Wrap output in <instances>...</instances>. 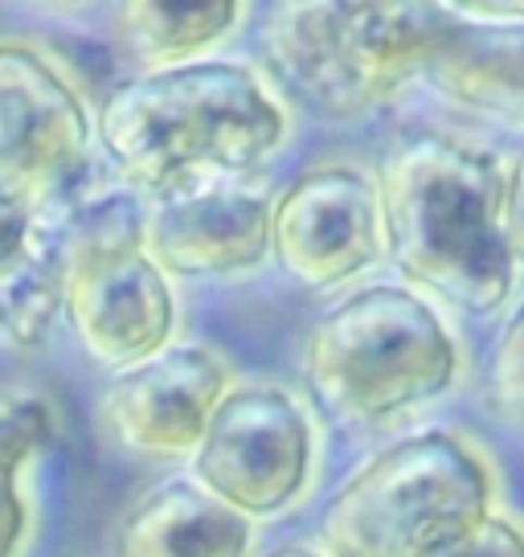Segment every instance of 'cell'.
<instances>
[{"mask_svg":"<svg viewBox=\"0 0 524 557\" xmlns=\"http://www.w3.org/2000/svg\"><path fill=\"white\" fill-rule=\"evenodd\" d=\"M95 123L71 78L34 46L0 41V189L41 209L90 160Z\"/></svg>","mask_w":524,"mask_h":557,"instance_id":"8","label":"cell"},{"mask_svg":"<svg viewBox=\"0 0 524 557\" xmlns=\"http://www.w3.org/2000/svg\"><path fill=\"white\" fill-rule=\"evenodd\" d=\"M250 517L192 480L144 492L115 533V557H250Z\"/></svg>","mask_w":524,"mask_h":557,"instance_id":"12","label":"cell"},{"mask_svg":"<svg viewBox=\"0 0 524 557\" xmlns=\"http://www.w3.org/2000/svg\"><path fill=\"white\" fill-rule=\"evenodd\" d=\"M435 557H524V524L496 508L491 517L475 524L472 533L451 541Z\"/></svg>","mask_w":524,"mask_h":557,"instance_id":"18","label":"cell"},{"mask_svg":"<svg viewBox=\"0 0 524 557\" xmlns=\"http://www.w3.org/2000/svg\"><path fill=\"white\" fill-rule=\"evenodd\" d=\"M62 255L41 209L0 189V336L29 348L62 308Z\"/></svg>","mask_w":524,"mask_h":557,"instance_id":"14","label":"cell"},{"mask_svg":"<svg viewBox=\"0 0 524 557\" xmlns=\"http://www.w3.org/2000/svg\"><path fill=\"white\" fill-rule=\"evenodd\" d=\"M229 394L226 366L201 345H169L123 369L103 394L107 431L127 451L180 459L192 455L217 401Z\"/></svg>","mask_w":524,"mask_h":557,"instance_id":"10","label":"cell"},{"mask_svg":"<svg viewBox=\"0 0 524 557\" xmlns=\"http://www.w3.org/2000/svg\"><path fill=\"white\" fill-rule=\"evenodd\" d=\"M62 312L90 357L120 373L169 348L176 299L136 222H95L71 238Z\"/></svg>","mask_w":524,"mask_h":557,"instance_id":"6","label":"cell"},{"mask_svg":"<svg viewBox=\"0 0 524 557\" xmlns=\"http://www.w3.org/2000/svg\"><path fill=\"white\" fill-rule=\"evenodd\" d=\"M271 197L229 181L160 193L144 246L173 275H242L271 255Z\"/></svg>","mask_w":524,"mask_h":557,"instance_id":"11","label":"cell"},{"mask_svg":"<svg viewBox=\"0 0 524 557\" xmlns=\"http://www.w3.org/2000/svg\"><path fill=\"white\" fill-rule=\"evenodd\" d=\"M496 512V471L447 426L406 435L357 468L320 517L328 557H435Z\"/></svg>","mask_w":524,"mask_h":557,"instance_id":"3","label":"cell"},{"mask_svg":"<svg viewBox=\"0 0 524 557\" xmlns=\"http://www.w3.org/2000/svg\"><path fill=\"white\" fill-rule=\"evenodd\" d=\"M315 431L279 385H242L217 401L192 451V484L242 517H275L312 480Z\"/></svg>","mask_w":524,"mask_h":557,"instance_id":"7","label":"cell"},{"mask_svg":"<svg viewBox=\"0 0 524 557\" xmlns=\"http://www.w3.org/2000/svg\"><path fill=\"white\" fill-rule=\"evenodd\" d=\"M271 557H328L324 549H312V545H283Z\"/></svg>","mask_w":524,"mask_h":557,"instance_id":"20","label":"cell"},{"mask_svg":"<svg viewBox=\"0 0 524 557\" xmlns=\"http://www.w3.org/2000/svg\"><path fill=\"white\" fill-rule=\"evenodd\" d=\"M385 255L454 312H500L521 262L504 230V164L454 136L402 139L377 173Z\"/></svg>","mask_w":524,"mask_h":557,"instance_id":"1","label":"cell"},{"mask_svg":"<svg viewBox=\"0 0 524 557\" xmlns=\"http://www.w3.org/2000/svg\"><path fill=\"white\" fill-rule=\"evenodd\" d=\"M238 0H152V4H123L120 29L127 46L157 70L189 66L197 53L217 46L238 25Z\"/></svg>","mask_w":524,"mask_h":557,"instance_id":"15","label":"cell"},{"mask_svg":"<svg viewBox=\"0 0 524 557\" xmlns=\"http://www.w3.org/2000/svg\"><path fill=\"white\" fill-rule=\"evenodd\" d=\"M53 435V406L29 385H0V557H21L29 541V505L21 471Z\"/></svg>","mask_w":524,"mask_h":557,"instance_id":"16","label":"cell"},{"mask_svg":"<svg viewBox=\"0 0 524 557\" xmlns=\"http://www.w3.org/2000/svg\"><path fill=\"white\" fill-rule=\"evenodd\" d=\"M271 250L287 275L328 292L365 275L385 255L377 176L357 164H320L275 201Z\"/></svg>","mask_w":524,"mask_h":557,"instance_id":"9","label":"cell"},{"mask_svg":"<svg viewBox=\"0 0 524 557\" xmlns=\"http://www.w3.org/2000/svg\"><path fill=\"white\" fill-rule=\"evenodd\" d=\"M504 230L512 255L524 267V148L504 169Z\"/></svg>","mask_w":524,"mask_h":557,"instance_id":"19","label":"cell"},{"mask_svg":"<svg viewBox=\"0 0 524 557\" xmlns=\"http://www.w3.org/2000/svg\"><path fill=\"white\" fill-rule=\"evenodd\" d=\"M287 111L259 74L238 62L148 70L99 107V144L115 173L140 189L173 193L226 181L271 157Z\"/></svg>","mask_w":524,"mask_h":557,"instance_id":"2","label":"cell"},{"mask_svg":"<svg viewBox=\"0 0 524 557\" xmlns=\"http://www.w3.org/2000/svg\"><path fill=\"white\" fill-rule=\"evenodd\" d=\"M451 25L447 4H283L266 58L315 115L361 120L426 74Z\"/></svg>","mask_w":524,"mask_h":557,"instance_id":"5","label":"cell"},{"mask_svg":"<svg viewBox=\"0 0 524 557\" xmlns=\"http://www.w3.org/2000/svg\"><path fill=\"white\" fill-rule=\"evenodd\" d=\"M303 369L333 414L389 422L451 394L463 352L431 299L402 283H373L315 324Z\"/></svg>","mask_w":524,"mask_h":557,"instance_id":"4","label":"cell"},{"mask_svg":"<svg viewBox=\"0 0 524 557\" xmlns=\"http://www.w3.org/2000/svg\"><path fill=\"white\" fill-rule=\"evenodd\" d=\"M488 398L508 418H524V299L500 329L488 361Z\"/></svg>","mask_w":524,"mask_h":557,"instance_id":"17","label":"cell"},{"mask_svg":"<svg viewBox=\"0 0 524 557\" xmlns=\"http://www.w3.org/2000/svg\"><path fill=\"white\" fill-rule=\"evenodd\" d=\"M422 78L447 103L524 132V25L454 21Z\"/></svg>","mask_w":524,"mask_h":557,"instance_id":"13","label":"cell"}]
</instances>
